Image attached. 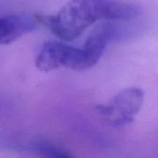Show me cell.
<instances>
[{
	"label": "cell",
	"mask_w": 158,
	"mask_h": 158,
	"mask_svg": "<svg viewBox=\"0 0 158 158\" xmlns=\"http://www.w3.org/2000/svg\"><path fill=\"white\" fill-rule=\"evenodd\" d=\"M143 12L140 6L118 0H70L54 15L37 20L56 37L71 42L99 21H131Z\"/></svg>",
	"instance_id": "obj_1"
},
{
	"label": "cell",
	"mask_w": 158,
	"mask_h": 158,
	"mask_svg": "<svg viewBox=\"0 0 158 158\" xmlns=\"http://www.w3.org/2000/svg\"><path fill=\"white\" fill-rule=\"evenodd\" d=\"M35 66L44 72L60 69L84 70L93 68L84 48L74 47L62 40L46 42L36 56Z\"/></svg>",
	"instance_id": "obj_2"
},
{
	"label": "cell",
	"mask_w": 158,
	"mask_h": 158,
	"mask_svg": "<svg viewBox=\"0 0 158 158\" xmlns=\"http://www.w3.org/2000/svg\"><path fill=\"white\" fill-rule=\"evenodd\" d=\"M117 21L106 20L98 25L89 35L85 44L86 51L92 66H95L104 55L106 45L115 40L129 38L138 31L131 24H118Z\"/></svg>",
	"instance_id": "obj_4"
},
{
	"label": "cell",
	"mask_w": 158,
	"mask_h": 158,
	"mask_svg": "<svg viewBox=\"0 0 158 158\" xmlns=\"http://www.w3.org/2000/svg\"><path fill=\"white\" fill-rule=\"evenodd\" d=\"M143 102V91L137 87H131L119 92L108 103L98 105L96 111L107 124L113 127H124L134 120Z\"/></svg>",
	"instance_id": "obj_3"
},
{
	"label": "cell",
	"mask_w": 158,
	"mask_h": 158,
	"mask_svg": "<svg viewBox=\"0 0 158 158\" xmlns=\"http://www.w3.org/2000/svg\"><path fill=\"white\" fill-rule=\"evenodd\" d=\"M30 150L34 153L40 154L43 156H47V157H69L71 156L69 151L64 149L63 147H60L58 145H56L55 143L44 142V141L31 143L30 145Z\"/></svg>",
	"instance_id": "obj_6"
},
{
	"label": "cell",
	"mask_w": 158,
	"mask_h": 158,
	"mask_svg": "<svg viewBox=\"0 0 158 158\" xmlns=\"http://www.w3.org/2000/svg\"><path fill=\"white\" fill-rule=\"evenodd\" d=\"M37 26L36 17L25 13H0V44H8Z\"/></svg>",
	"instance_id": "obj_5"
}]
</instances>
